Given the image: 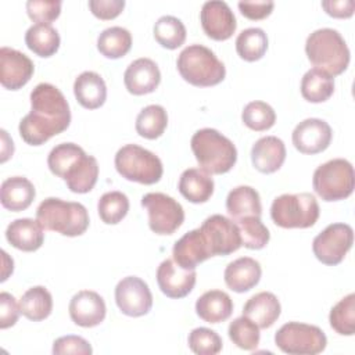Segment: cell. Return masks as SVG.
Instances as JSON below:
<instances>
[{"instance_id":"1","label":"cell","mask_w":355,"mask_h":355,"mask_svg":"<svg viewBox=\"0 0 355 355\" xmlns=\"http://www.w3.org/2000/svg\"><path fill=\"white\" fill-rule=\"evenodd\" d=\"M69 123L71 110L61 90L51 83H39L31 92V112L21 119L18 132L26 144L40 146Z\"/></svg>"},{"instance_id":"2","label":"cell","mask_w":355,"mask_h":355,"mask_svg":"<svg viewBox=\"0 0 355 355\" xmlns=\"http://www.w3.org/2000/svg\"><path fill=\"white\" fill-rule=\"evenodd\" d=\"M47 165L53 175L65 180L72 193H89L98 178L97 159L75 143L55 146L47 157Z\"/></svg>"},{"instance_id":"3","label":"cell","mask_w":355,"mask_h":355,"mask_svg":"<svg viewBox=\"0 0 355 355\" xmlns=\"http://www.w3.org/2000/svg\"><path fill=\"white\" fill-rule=\"evenodd\" d=\"M308 60L331 76L343 73L349 64V49L338 31L320 28L313 31L305 42Z\"/></svg>"},{"instance_id":"4","label":"cell","mask_w":355,"mask_h":355,"mask_svg":"<svg viewBox=\"0 0 355 355\" xmlns=\"http://www.w3.org/2000/svg\"><path fill=\"white\" fill-rule=\"evenodd\" d=\"M190 144L201 169L208 173H226L237 161L236 146L216 129L204 128L197 130Z\"/></svg>"},{"instance_id":"5","label":"cell","mask_w":355,"mask_h":355,"mask_svg":"<svg viewBox=\"0 0 355 355\" xmlns=\"http://www.w3.org/2000/svg\"><path fill=\"white\" fill-rule=\"evenodd\" d=\"M36 219L43 229L68 237L80 236L89 227V214L83 204L55 197H49L39 204Z\"/></svg>"},{"instance_id":"6","label":"cell","mask_w":355,"mask_h":355,"mask_svg":"<svg viewBox=\"0 0 355 355\" xmlns=\"http://www.w3.org/2000/svg\"><path fill=\"white\" fill-rule=\"evenodd\" d=\"M180 76L193 86L208 87L225 79L226 68L215 53L202 44L184 47L176 61Z\"/></svg>"},{"instance_id":"7","label":"cell","mask_w":355,"mask_h":355,"mask_svg":"<svg viewBox=\"0 0 355 355\" xmlns=\"http://www.w3.org/2000/svg\"><path fill=\"white\" fill-rule=\"evenodd\" d=\"M270 216L275 225L280 227L306 229L316 223L319 204L311 193L282 194L273 200Z\"/></svg>"},{"instance_id":"8","label":"cell","mask_w":355,"mask_h":355,"mask_svg":"<svg viewBox=\"0 0 355 355\" xmlns=\"http://www.w3.org/2000/svg\"><path fill=\"white\" fill-rule=\"evenodd\" d=\"M115 168L118 173L130 182L154 184L162 178V162L151 151L137 146L126 144L115 154Z\"/></svg>"},{"instance_id":"9","label":"cell","mask_w":355,"mask_h":355,"mask_svg":"<svg viewBox=\"0 0 355 355\" xmlns=\"http://www.w3.org/2000/svg\"><path fill=\"white\" fill-rule=\"evenodd\" d=\"M315 193L324 201H340L349 197L355 187L352 164L344 158H334L319 165L312 179Z\"/></svg>"},{"instance_id":"10","label":"cell","mask_w":355,"mask_h":355,"mask_svg":"<svg viewBox=\"0 0 355 355\" xmlns=\"http://www.w3.org/2000/svg\"><path fill=\"white\" fill-rule=\"evenodd\" d=\"M275 344L290 355H316L324 351L327 338L318 326L288 322L276 331Z\"/></svg>"},{"instance_id":"11","label":"cell","mask_w":355,"mask_h":355,"mask_svg":"<svg viewBox=\"0 0 355 355\" xmlns=\"http://www.w3.org/2000/svg\"><path fill=\"white\" fill-rule=\"evenodd\" d=\"M141 207L148 212V226L157 234L175 233L184 220L183 207L164 193H147L141 197Z\"/></svg>"},{"instance_id":"12","label":"cell","mask_w":355,"mask_h":355,"mask_svg":"<svg viewBox=\"0 0 355 355\" xmlns=\"http://www.w3.org/2000/svg\"><path fill=\"white\" fill-rule=\"evenodd\" d=\"M354 230L347 223H331L312 243L315 257L324 265H338L351 250Z\"/></svg>"},{"instance_id":"13","label":"cell","mask_w":355,"mask_h":355,"mask_svg":"<svg viewBox=\"0 0 355 355\" xmlns=\"http://www.w3.org/2000/svg\"><path fill=\"white\" fill-rule=\"evenodd\" d=\"M205 239L211 257L229 255L241 247V236L236 222L215 214L208 216L198 227Z\"/></svg>"},{"instance_id":"14","label":"cell","mask_w":355,"mask_h":355,"mask_svg":"<svg viewBox=\"0 0 355 355\" xmlns=\"http://www.w3.org/2000/svg\"><path fill=\"white\" fill-rule=\"evenodd\" d=\"M115 302L122 313L139 318L150 312L153 294L144 280L137 276H126L115 287Z\"/></svg>"},{"instance_id":"15","label":"cell","mask_w":355,"mask_h":355,"mask_svg":"<svg viewBox=\"0 0 355 355\" xmlns=\"http://www.w3.org/2000/svg\"><path fill=\"white\" fill-rule=\"evenodd\" d=\"M35 65L32 60L15 49H0V83L8 90H18L32 78Z\"/></svg>"},{"instance_id":"16","label":"cell","mask_w":355,"mask_h":355,"mask_svg":"<svg viewBox=\"0 0 355 355\" xmlns=\"http://www.w3.org/2000/svg\"><path fill=\"white\" fill-rule=\"evenodd\" d=\"M200 21L207 36L214 40L229 39L237 26L233 11L229 4L222 0L205 1L201 7Z\"/></svg>"},{"instance_id":"17","label":"cell","mask_w":355,"mask_h":355,"mask_svg":"<svg viewBox=\"0 0 355 355\" xmlns=\"http://www.w3.org/2000/svg\"><path fill=\"white\" fill-rule=\"evenodd\" d=\"M330 125L319 118H308L293 130V144L302 154H318L324 151L331 141Z\"/></svg>"},{"instance_id":"18","label":"cell","mask_w":355,"mask_h":355,"mask_svg":"<svg viewBox=\"0 0 355 355\" xmlns=\"http://www.w3.org/2000/svg\"><path fill=\"white\" fill-rule=\"evenodd\" d=\"M196 269H183L173 259H165L157 269V283L169 298H183L196 284Z\"/></svg>"},{"instance_id":"19","label":"cell","mask_w":355,"mask_h":355,"mask_svg":"<svg viewBox=\"0 0 355 355\" xmlns=\"http://www.w3.org/2000/svg\"><path fill=\"white\" fill-rule=\"evenodd\" d=\"M69 316L80 327H94L105 318V302L103 297L92 290L78 291L69 301Z\"/></svg>"},{"instance_id":"20","label":"cell","mask_w":355,"mask_h":355,"mask_svg":"<svg viewBox=\"0 0 355 355\" xmlns=\"http://www.w3.org/2000/svg\"><path fill=\"white\" fill-rule=\"evenodd\" d=\"M123 82L129 93L135 96L148 94L158 87L161 72L155 61L141 57L129 64L123 73Z\"/></svg>"},{"instance_id":"21","label":"cell","mask_w":355,"mask_h":355,"mask_svg":"<svg viewBox=\"0 0 355 355\" xmlns=\"http://www.w3.org/2000/svg\"><path fill=\"white\" fill-rule=\"evenodd\" d=\"M173 261L183 269H196V266L211 258V252L200 229L183 234L173 245Z\"/></svg>"},{"instance_id":"22","label":"cell","mask_w":355,"mask_h":355,"mask_svg":"<svg viewBox=\"0 0 355 355\" xmlns=\"http://www.w3.org/2000/svg\"><path fill=\"white\" fill-rule=\"evenodd\" d=\"M286 159V146L276 136L258 139L251 148V162L262 173H273L280 169Z\"/></svg>"},{"instance_id":"23","label":"cell","mask_w":355,"mask_h":355,"mask_svg":"<svg viewBox=\"0 0 355 355\" xmlns=\"http://www.w3.org/2000/svg\"><path fill=\"white\" fill-rule=\"evenodd\" d=\"M262 269L258 261L241 257L232 261L223 273L226 286L236 293H245L255 287L261 280Z\"/></svg>"},{"instance_id":"24","label":"cell","mask_w":355,"mask_h":355,"mask_svg":"<svg viewBox=\"0 0 355 355\" xmlns=\"http://www.w3.org/2000/svg\"><path fill=\"white\" fill-rule=\"evenodd\" d=\"M6 239L17 250L32 252L42 247L44 241V232L37 219L21 218L12 220L7 226Z\"/></svg>"},{"instance_id":"25","label":"cell","mask_w":355,"mask_h":355,"mask_svg":"<svg viewBox=\"0 0 355 355\" xmlns=\"http://www.w3.org/2000/svg\"><path fill=\"white\" fill-rule=\"evenodd\" d=\"M282 306L277 297L269 291L252 295L243 308V315L251 319L259 329L270 327L280 316Z\"/></svg>"},{"instance_id":"26","label":"cell","mask_w":355,"mask_h":355,"mask_svg":"<svg viewBox=\"0 0 355 355\" xmlns=\"http://www.w3.org/2000/svg\"><path fill=\"white\" fill-rule=\"evenodd\" d=\"M35 186L24 176L7 178L0 187L1 205L12 212L26 209L35 200Z\"/></svg>"},{"instance_id":"27","label":"cell","mask_w":355,"mask_h":355,"mask_svg":"<svg viewBox=\"0 0 355 355\" xmlns=\"http://www.w3.org/2000/svg\"><path fill=\"white\" fill-rule=\"evenodd\" d=\"M73 94L82 107L96 110L105 103L107 86L97 72L85 71L73 82Z\"/></svg>"},{"instance_id":"28","label":"cell","mask_w":355,"mask_h":355,"mask_svg":"<svg viewBox=\"0 0 355 355\" xmlns=\"http://www.w3.org/2000/svg\"><path fill=\"white\" fill-rule=\"evenodd\" d=\"M180 194L194 204L207 202L214 193V179L208 172L200 168H189L179 178Z\"/></svg>"},{"instance_id":"29","label":"cell","mask_w":355,"mask_h":355,"mask_svg":"<svg viewBox=\"0 0 355 355\" xmlns=\"http://www.w3.org/2000/svg\"><path fill=\"white\" fill-rule=\"evenodd\" d=\"M196 312L207 323H220L233 313V301L222 290H209L197 298Z\"/></svg>"},{"instance_id":"30","label":"cell","mask_w":355,"mask_h":355,"mask_svg":"<svg viewBox=\"0 0 355 355\" xmlns=\"http://www.w3.org/2000/svg\"><path fill=\"white\" fill-rule=\"evenodd\" d=\"M226 209L234 220L245 216H261L262 205L258 191L251 186L232 189L226 198Z\"/></svg>"},{"instance_id":"31","label":"cell","mask_w":355,"mask_h":355,"mask_svg":"<svg viewBox=\"0 0 355 355\" xmlns=\"http://www.w3.org/2000/svg\"><path fill=\"white\" fill-rule=\"evenodd\" d=\"M21 313L33 322L44 320L53 311V297L43 286L28 288L19 300Z\"/></svg>"},{"instance_id":"32","label":"cell","mask_w":355,"mask_h":355,"mask_svg":"<svg viewBox=\"0 0 355 355\" xmlns=\"http://www.w3.org/2000/svg\"><path fill=\"white\" fill-rule=\"evenodd\" d=\"M333 92L334 78L319 68L306 71L301 79V94L306 101L323 103L331 97Z\"/></svg>"},{"instance_id":"33","label":"cell","mask_w":355,"mask_h":355,"mask_svg":"<svg viewBox=\"0 0 355 355\" xmlns=\"http://www.w3.org/2000/svg\"><path fill=\"white\" fill-rule=\"evenodd\" d=\"M25 43L39 57H51L60 47V35L50 24H35L25 33Z\"/></svg>"},{"instance_id":"34","label":"cell","mask_w":355,"mask_h":355,"mask_svg":"<svg viewBox=\"0 0 355 355\" xmlns=\"http://www.w3.org/2000/svg\"><path fill=\"white\" fill-rule=\"evenodd\" d=\"M132 47V35L122 26L104 29L97 37V49L107 58L123 57Z\"/></svg>"},{"instance_id":"35","label":"cell","mask_w":355,"mask_h":355,"mask_svg":"<svg viewBox=\"0 0 355 355\" xmlns=\"http://www.w3.org/2000/svg\"><path fill=\"white\" fill-rule=\"evenodd\" d=\"M168 126V114L162 105L151 104L144 107L136 118V132L144 137L154 140L159 137Z\"/></svg>"},{"instance_id":"36","label":"cell","mask_w":355,"mask_h":355,"mask_svg":"<svg viewBox=\"0 0 355 355\" xmlns=\"http://www.w3.org/2000/svg\"><path fill=\"white\" fill-rule=\"evenodd\" d=\"M268 50V36L261 28H247L236 39V51L245 61H257Z\"/></svg>"},{"instance_id":"37","label":"cell","mask_w":355,"mask_h":355,"mask_svg":"<svg viewBox=\"0 0 355 355\" xmlns=\"http://www.w3.org/2000/svg\"><path fill=\"white\" fill-rule=\"evenodd\" d=\"M154 37L162 47L175 50L186 40V26L173 15H162L154 25Z\"/></svg>"},{"instance_id":"38","label":"cell","mask_w":355,"mask_h":355,"mask_svg":"<svg viewBox=\"0 0 355 355\" xmlns=\"http://www.w3.org/2000/svg\"><path fill=\"white\" fill-rule=\"evenodd\" d=\"M329 322L333 330L341 336H352L355 333V294L349 293L341 298L331 309Z\"/></svg>"},{"instance_id":"39","label":"cell","mask_w":355,"mask_h":355,"mask_svg":"<svg viewBox=\"0 0 355 355\" xmlns=\"http://www.w3.org/2000/svg\"><path fill=\"white\" fill-rule=\"evenodd\" d=\"M101 220L107 225L119 223L129 211V198L122 191L114 190L104 193L97 204Z\"/></svg>"},{"instance_id":"40","label":"cell","mask_w":355,"mask_h":355,"mask_svg":"<svg viewBox=\"0 0 355 355\" xmlns=\"http://www.w3.org/2000/svg\"><path fill=\"white\" fill-rule=\"evenodd\" d=\"M240 236H241V245L250 250H261L263 248L269 239V230L262 223L261 216H245L236 220Z\"/></svg>"},{"instance_id":"41","label":"cell","mask_w":355,"mask_h":355,"mask_svg":"<svg viewBox=\"0 0 355 355\" xmlns=\"http://www.w3.org/2000/svg\"><path fill=\"white\" fill-rule=\"evenodd\" d=\"M227 333L233 344H236L241 349L254 351L259 344V327L244 315L230 322Z\"/></svg>"},{"instance_id":"42","label":"cell","mask_w":355,"mask_h":355,"mask_svg":"<svg viewBox=\"0 0 355 355\" xmlns=\"http://www.w3.org/2000/svg\"><path fill=\"white\" fill-rule=\"evenodd\" d=\"M241 119L247 128L255 132H262L270 129L275 125L276 112L265 101H251L244 107Z\"/></svg>"},{"instance_id":"43","label":"cell","mask_w":355,"mask_h":355,"mask_svg":"<svg viewBox=\"0 0 355 355\" xmlns=\"http://www.w3.org/2000/svg\"><path fill=\"white\" fill-rule=\"evenodd\" d=\"M189 347L197 355H216L222 349V338L208 327L193 329L189 334Z\"/></svg>"},{"instance_id":"44","label":"cell","mask_w":355,"mask_h":355,"mask_svg":"<svg viewBox=\"0 0 355 355\" xmlns=\"http://www.w3.org/2000/svg\"><path fill=\"white\" fill-rule=\"evenodd\" d=\"M26 12L36 24H50L61 12L60 0H28Z\"/></svg>"},{"instance_id":"45","label":"cell","mask_w":355,"mask_h":355,"mask_svg":"<svg viewBox=\"0 0 355 355\" xmlns=\"http://www.w3.org/2000/svg\"><path fill=\"white\" fill-rule=\"evenodd\" d=\"M93 352L92 345L87 340L80 336H62L53 343V354L54 355H90Z\"/></svg>"},{"instance_id":"46","label":"cell","mask_w":355,"mask_h":355,"mask_svg":"<svg viewBox=\"0 0 355 355\" xmlns=\"http://www.w3.org/2000/svg\"><path fill=\"white\" fill-rule=\"evenodd\" d=\"M21 313L19 304L10 293H0V327L8 329L14 326Z\"/></svg>"},{"instance_id":"47","label":"cell","mask_w":355,"mask_h":355,"mask_svg":"<svg viewBox=\"0 0 355 355\" xmlns=\"http://www.w3.org/2000/svg\"><path fill=\"white\" fill-rule=\"evenodd\" d=\"M125 7L123 0H90L89 8L100 19H112L118 17Z\"/></svg>"},{"instance_id":"48","label":"cell","mask_w":355,"mask_h":355,"mask_svg":"<svg viewBox=\"0 0 355 355\" xmlns=\"http://www.w3.org/2000/svg\"><path fill=\"white\" fill-rule=\"evenodd\" d=\"M275 7V3L268 1H239L240 12L248 19H263Z\"/></svg>"},{"instance_id":"49","label":"cell","mask_w":355,"mask_h":355,"mask_svg":"<svg viewBox=\"0 0 355 355\" xmlns=\"http://www.w3.org/2000/svg\"><path fill=\"white\" fill-rule=\"evenodd\" d=\"M322 7L334 18H349L354 14L355 3L352 0H324Z\"/></svg>"}]
</instances>
